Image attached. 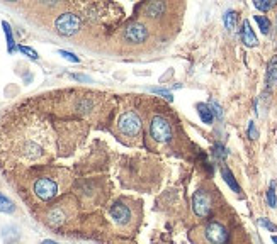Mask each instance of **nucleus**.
I'll use <instances>...</instances> for the list:
<instances>
[{"label":"nucleus","instance_id":"1","mask_svg":"<svg viewBox=\"0 0 277 244\" xmlns=\"http://www.w3.org/2000/svg\"><path fill=\"white\" fill-rule=\"evenodd\" d=\"M55 121L36 108H17L0 122V165L17 173L50 165L60 153Z\"/></svg>","mask_w":277,"mask_h":244},{"label":"nucleus","instance_id":"2","mask_svg":"<svg viewBox=\"0 0 277 244\" xmlns=\"http://www.w3.org/2000/svg\"><path fill=\"white\" fill-rule=\"evenodd\" d=\"M34 105L45 114H53L62 121H89L99 122L109 116V97L92 90H62L43 95L34 100Z\"/></svg>","mask_w":277,"mask_h":244},{"label":"nucleus","instance_id":"3","mask_svg":"<svg viewBox=\"0 0 277 244\" xmlns=\"http://www.w3.org/2000/svg\"><path fill=\"white\" fill-rule=\"evenodd\" d=\"M17 180L19 183L15 187L19 190L21 197L34 212L68 193L75 182V176L68 168L46 165L17 171Z\"/></svg>","mask_w":277,"mask_h":244},{"label":"nucleus","instance_id":"4","mask_svg":"<svg viewBox=\"0 0 277 244\" xmlns=\"http://www.w3.org/2000/svg\"><path fill=\"white\" fill-rule=\"evenodd\" d=\"M82 210L84 209L77 195L73 192H68L63 197L56 198L55 202L34 210V215L48 229L70 232L78 227L80 220H82Z\"/></svg>","mask_w":277,"mask_h":244},{"label":"nucleus","instance_id":"5","mask_svg":"<svg viewBox=\"0 0 277 244\" xmlns=\"http://www.w3.org/2000/svg\"><path fill=\"white\" fill-rule=\"evenodd\" d=\"M104 219L117 234L131 236L138 231L143 219V205L136 198L117 197L107 205Z\"/></svg>","mask_w":277,"mask_h":244},{"label":"nucleus","instance_id":"6","mask_svg":"<svg viewBox=\"0 0 277 244\" xmlns=\"http://www.w3.org/2000/svg\"><path fill=\"white\" fill-rule=\"evenodd\" d=\"M111 131L123 144H141V138L145 134V116L141 108L136 104H133L131 100H128L119 108L114 121L111 122Z\"/></svg>","mask_w":277,"mask_h":244},{"label":"nucleus","instance_id":"7","mask_svg":"<svg viewBox=\"0 0 277 244\" xmlns=\"http://www.w3.org/2000/svg\"><path fill=\"white\" fill-rule=\"evenodd\" d=\"M145 138L150 151H172L177 146V124L167 112L153 110L146 119Z\"/></svg>","mask_w":277,"mask_h":244},{"label":"nucleus","instance_id":"8","mask_svg":"<svg viewBox=\"0 0 277 244\" xmlns=\"http://www.w3.org/2000/svg\"><path fill=\"white\" fill-rule=\"evenodd\" d=\"M153 39V29L145 20L133 19L117 31L112 42H116L121 51H141Z\"/></svg>","mask_w":277,"mask_h":244},{"label":"nucleus","instance_id":"9","mask_svg":"<svg viewBox=\"0 0 277 244\" xmlns=\"http://www.w3.org/2000/svg\"><path fill=\"white\" fill-rule=\"evenodd\" d=\"M189 241L192 244H230V229L220 219H208L195 226L189 232Z\"/></svg>","mask_w":277,"mask_h":244},{"label":"nucleus","instance_id":"10","mask_svg":"<svg viewBox=\"0 0 277 244\" xmlns=\"http://www.w3.org/2000/svg\"><path fill=\"white\" fill-rule=\"evenodd\" d=\"M179 9L177 4L170 2H148L138 5V10H141L138 19L145 20L146 24L153 29L155 24H160L164 27L165 24H170L173 19V12Z\"/></svg>","mask_w":277,"mask_h":244},{"label":"nucleus","instance_id":"11","mask_svg":"<svg viewBox=\"0 0 277 244\" xmlns=\"http://www.w3.org/2000/svg\"><path fill=\"white\" fill-rule=\"evenodd\" d=\"M192 212L201 220H208L213 217L216 209V193L211 187H199L191 198Z\"/></svg>","mask_w":277,"mask_h":244},{"label":"nucleus","instance_id":"12","mask_svg":"<svg viewBox=\"0 0 277 244\" xmlns=\"http://www.w3.org/2000/svg\"><path fill=\"white\" fill-rule=\"evenodd\" d=\"M240 39L242 42L245 45L247 48H255L259 45V39L257 36H255V32L252 29V26H250V23L245 19L242 23V29H240Z\"/></svg>","mask_w":277,"mask_h":244},{"label":"nucleus","instance_id":"13","mask_svg":"<svg viewBox=\"0 0 277 244\" xmlns=\"http://www.w3.org/2000/svg\"><path fill=\"white\" fill-rule=\"evenodd\" d=\"M265 83L269 88L277 85V54L267 63V72H265Z\"/></svg>","mask_w":277,"mask_h":244},{"label":"nucleus","instance_id":"14","mask_svg":"<svg viewBox=\"0 0 277 244\" xmlns=\"http://www.w3.org/2000/svg\"><path fill=\"white\" fill-rule=\"evenodd\" d=\"M221 176H223V180L226 182V185L233 190V192H235V193H240V192H242V187L238 185V182H236L235 175H233L231 170H230V168H228L226 165H223V166H221Z\"/></svg>","mask_w":277,"mask_h":244},{"label":"nucleus","instance_id":"15","mask_svg":"<svg viewBox=\"0 0 277 244\" xmlns=\"http://www.w3.org/2000/svg\"><path fill=\"white\" fill-rule=\"evenodd\" d=\"M195 108H197L201 121H203L204 124H213L214 122V114H213V110H211L209 104H203V102H201V104L195 105Z\"/></svg>","mask_w":277,"mask_h":244},{"label":"nucleus","instance_id":"16","mask_svg":"<svg viewBox=\"0 0 277 244\" xmlns=\"http://www.w3.org/2000/svg\"><path fill=\"white\" fill-rule=\"evenodd\" d=\"M223 23L228 31H235L236 29V23H238V12L233 9H228L225 15H223Z\"/></svg>","mask_w":277,"mask_h":244},{"label":"nucleus","instance_id":"17","mask_svg":"<svg viewBox=\"0 0 277 244\" xmlns=\"http://www.w3.org/2000/svg\"><path fill=\"white\" fill-rule=\"evenodd\" d=\"M253 20L257 23L259 29H260V32H262V34H269L272 23H270V19L267 17V15H253Z\"/></svg>","mask_w":277,"mask_h":244},{"label":"nucleus","instance_id":"18","mask_svg":"<svg viewBox=\"0 0 277 244\" xmlns=\"http://www.w3.org/2000/svg\"><path fill=\"white\" fill-rule=\"evenodd\" d=\"M0 212H4V214L15 212V204L9 197H5L4 193H0Z\"/></svg>","mask_w":277,"mask_h":244},{"label":"nucleus","instance_id":"19","mask_svg":"<svg viewBox=\"0 0 277 244\" xmlns=\"http://www.w3.org/2000/svg\"><path fill=\"white\" fill-rule=\"evenodd\" d=\"M265 200H267V205L270 209L277 207V193H275V182L270 183V187L265 192Z\"/></svg>","mask_w":277,"mask_h":244},{"label":"nucleus","instance_id":"20","mask_svg":"<svg viewBox=\"0 0 277 244\" xmlns=\"http://www.w3.org/2000/svg\"><path fill=\"white\" fill-rule=\"evenodd\" d=\"M253 7L257 10H260V12H269L270 9L275 7V2L274 0H255Z\"/></svg>","mask_w":277,"mask_h":244},{"label":"nucleus","instance_id":"21","mask_svg":"<svg viewBox=\"0 0 277 244\" xmlns=\"http://www.w3.org/2000/svg\"><path fill=\"white\" fill-rule=\"evenodd\" d=\"M4 26V31H5V36H7V45H9V51L12 53L14 51V36H12V29L7 23H2Z\"/></svg>","mask_w":277,"mask_h":244},{"label":"nucleus","instance_id":"22","mask_svg":"<svg viewBox=\"0 0 277 244\" xmlns=\"http://www.w3.org/2000/svg\"><path fill=\"white\" fill-rule=\"evenodd\" d=\"M213 154L216 156L218 160H225L226 156H228V149L225 148L223 144H214V148H213Z\"/></svg>","mask_w":277,"mask_h":244},{"label":"nucleus","instance_id":"23","mask_svg":"<svg viewBox=\"0 0 277 244\" xmlns=\"http://www.w3.org/2000/svg\"><path fill=\"white\" fill-rule=\"evenodd\" d=\"M247 134H248V138L255 141L259 138V131H257V126H255V122H248V129H247Z\"/></svg>","mask_w":277,"mask_h":244},{"label":"nucleus","instance_id":"24","mask_svg":"<svg viewBox=\"0 0 277 244\" xmlns=\"http://www.w3.org/2000/svg\"><path fill=\"white\" fill-rule=\"evenodd\" d=\"M259 222H260V224H262L267 231H270V232H277V226L274 224V222H270L269 219H265V217H262V219H259Z\"/></svg>","mask_w":277,"mask_h":244},{"label":"nucleus","instance_id":"25","mask_svg":"<svg viewBox=\"0 0 277 244\" xmlns=\"http://www.w3.org/2000/svg\"><path fill=\"white\" fill-rule=\"evenodd\" d=\"M19 51L21 53H24V54H28L29 58H32V59H37L39 56H37V53L34 51V50H31V48H28V46H19Z\"/></svg>","mask_w":277,"mask_h":244},{"label":"nucleus","instance_id":"26","mask_svg":"<svg viewBox=\"0 0 277 244\" xmlns=\"http://www.w3.org/2000/svg\"><path fill=\"white\" fill-rule=\"evenodd\" d=\"M209 107H211V110H213V114H214V117H223V110H221V107L216 104V102L213 100V102H209Z\"/></svg>","mask_w":277,"mask_h":244},{"label":"nucleus","instance_id":"27","mask_svg":"<svg viewBox=\"0 0 277 244\" xmlns=\"http://www.w3.org/2000/svg\"><path fill=\"white\" fill-rule=\"evenodd\" d=\"M58 53H60V54H62V56H63V58H67V59H68V61H73V63H78V61H80V59H78L77 56H75V54H72V53H68V51H63V50H60Z\"/></svg>","mask_w":277,"mask_h":244},{"label":"nucleus","instance_id":"28","mask_svg":"<svg viewBox=\"0 0 277 244\" xmlns=\"http://www.w3.org/2000/svg\"><path fill=\"white\" fill-rule=\"evenodd\" d=\"M151 92H153V94H159V95H164L167 100H173L172 94H170V92H167V90H162V88H151Z\"/></svg>","mask_w":277,"mask_h":244},{"label":"nucleus","instance_id":"29","mask_svg":"<svg viewBox=\"0 0 277 244\" xmlns=\"http://www.w3.org/2000/svg\"><path fill=\"white\" fill-rule=\"evenodd\" d=\"M41 244H60V242H56V241H53V239H45Z\"/></svg>","mask_w":277,"mask_h":244},{"label":"nucleus","instance_id":"30","mask_svg":"<svg viewBox=\"0 0 277 244\" xmlns=\"http://www.w3.org/2000/svg\"><path fill=\"white\" fill-rule=\"evenodd\" d=\"M272 242H274V244H277V236H272Z\"/></svg>","mask_w":277,"mask_h":244}]
</instances>
